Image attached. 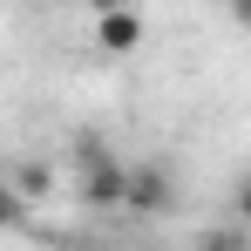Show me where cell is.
Returning <instances> with one entry per match:
<instances>
[{"label": "cell", "instance_id": "8992f818", "mask_svg": "<svg viewBox=\"0 0 251 251\" xmlns=\"http://www.w3.org/2000/svg\"><path fill=\"white\" fill-rule=\"evenodd\" d=\"M88 14H116V7H129V0H82Z\"/></svg>", "mask_w": 251, "mask_h": 251}, {"label": "cell", "instance_id": "6da1fadb", "mask_svg": "<svg viewBox=\"0 0 251 251\" xmlns=\"http://www.w3.org/2000/svg\"><path fill=\"white\" fill-rule=\"evenodd\" d=\"M75 163H82V204L88 210H129V176H136V170H129L102 136H82Z\"/></svg>", "mask_w": 251, "mask_h": 251}, {"label": "cell", "instance_id": "5b68a950", "mask_svg": "<svg viewBox=\"0 0 251 251\" xmlns=\"http://www.w3.org/2000/svg\"><path fill=\"white\" fill-rule=\"evenodd\" d=\"M197 251H245V245H238L231 231H210V238H204V245H197Z\"/></svg>", "mask_w": 251, "mask_h": 251}, {"label": "cell", "instance_id": "ba28073f", "mask_svg": "<svg viewBox=\"0 0 251 251\" xmlns=\"http://www.w3.org/2000/svg\"><path fill=\"white\" fill-rule=\"evenodd\" d=\"M238 217H245V224H251V183H245V190H238Z\"/></svg>", "mask_w": 251, "mask_h": 251}, {"label": "cell", "instance_id": "7a4b0ae2", "mask_svg": "<svg viewBox=\"0 0 251 251\" xmlns=\"http://www.w3.org/2000/svg\"><path fill=\"white\" fill-rule=\"evenodd\" d=\"M129 210H136V217L176 210V176H170L163 163H136V176H129Z\"/></svg>", "mask_w": 251, "mask_h": 251}, {"label": "cell", "instance_id": "277c9868", "mask_svg": "<svg viewBox=\"0 0 251 251\" xmlns=\"http://www.w3.org/2000/svg\"><path fill=\"white\" fill-rule=\"evenodd\" d=\"M14 190L34 204V197H48V190H54V170H48V163H14Z\"/></svg>", "mask_w": 251, "mask_h": 251}, {"label": "cell", "instance_id": "52a82bcc", "mask_svg": "<svg viewBox=\"0 0 251 251\" xmlns=\"http://www.w3.org/2000/svg\"><path fill=\"white\" fill-rule=\"evenodd\" d=\"M231 21H238V27H251V0H231Z\"/></svg>", "mask_w": 251, "mask_h": 251}, {"label": "cell", "instance_id": "3957f363", "mask_svg": "<svg viewBox=\"0 0 251 251\" xmlns=\"http://www.w3.org/2000/svg\"><path fill=\"white\" fill-rule=\"evenodd\" d=\"M136 41H143V21H136L129 7H116V14H95V48H102V54H129Z\"/></svg>", "mask_w": 251, "mask_h": 251}]
</instances>
